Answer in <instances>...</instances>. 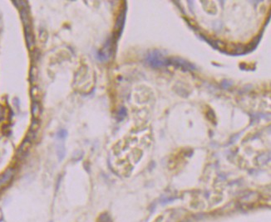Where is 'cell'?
Wrapping results in <instances>:
<instances>
[{
	"mask_svg": "<svg viewBox=\"0 0 271 222\" xmlns=\"http://www.w3.org/2000/svg\"><path fill=\"white\" fill-rule=\"evenodd\" d=\"M39 112H40V108L38 104H34L33 106V114L34 116L39 115Z\"/></svg>",
	"mask_w": 271,
	"mask_h": 222,
	"instance_id": "obj_1",
	"label": "cell"
},
{
	"mask_svg": "<svg viewBox=\"0 0 271 222\" xmlns=\"http://www.w3.org/2000/svg\"><path fill=\"white\" fill-rule=\"evenodd\" d=\"M66 133H66V131H64L63 129V130H60V131L58 132V135H59V137L63 138V137H64V135H65Z\"/></svg>",
	"mask_w": 271,
	"mask_h": 222,
	"instance_id": "obj_2",
	"label": "cell"
}]
</instances>
